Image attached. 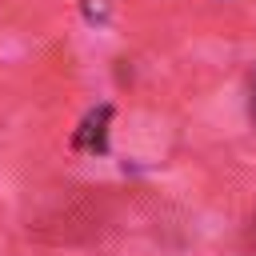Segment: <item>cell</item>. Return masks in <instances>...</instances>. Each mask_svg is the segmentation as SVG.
Listing matches in <instances>:
<instances>
[{
	"label": "cell",
	"instance_id": "cell-1",
	"mask_svg": "<svg viewBox=\"0 0 256 256\" xmlns=\"http://www.w3.org/2000/svg\"><path fill=\"white\" fill-rule=\"evenodd\" d=\"M108 120H112L108 104H100L96 112H88L84 124H80V132L72 136V148H80V152H104V144H108Z\"/></svg>",
	"mask_w": 256,
	"mask_h": 256
},
{
	"label": "cell",
	"instance_id": "cell-2",
	"mask_svg": "<svg viewBox=\"0 0 256 256\" xmlns=\"http://www.w3.org/2000/svg\"><path fill=\"white\" fill-rule=\"evenodd\" d=\"M248 112H252V124H256V76H252V100H248Z\"/></svg>",
	"mask_w": 256,
	"mask_h": 256
}]
</instances>
